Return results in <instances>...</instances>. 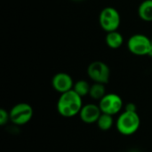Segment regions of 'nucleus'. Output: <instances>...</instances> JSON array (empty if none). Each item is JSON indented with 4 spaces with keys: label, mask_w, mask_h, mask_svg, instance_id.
I'll list each match as a JSON object with an SVG mask.
<instances>
[{
    "label": "nucleus",
    "mask_w": 152,
    "mask_h": 152,
    "mask_svg": "<svg viewBox=\"0 0 152 152\" xmlns=\"http://www.w3.org/2000/svg\"><path fill=\"white\" fill-rule=\"evenodd\" d=\"M82 97L79 96L73 89L61 94L57 102V111L64 118H73L79 115V112L83 107Z\"/></svg>",
    "instance_id": "nucleus-1"
},
{
    "label": "nucleus",
    "mask_w": 152,
    "mask_h": 152,
    "mask_svg": "<svg viewBox=\"0 0 152 152\" xmlns=\"http://www.w3.org/2000/svg\"><path fill=\"white\" fill-rule=\"evenodd\" d=\"M141 126V118L137 111L124 110L116 121V127L119 134L129 136L135 134Z\"/></svg>",
    "instance_id": "nucleus-2"
},
{
    "label": "nucleus",
    "mask_w": 152,
    "mask_h": 152,
    "mask_svg": "<svg viewBox=\"0 0 152 152\" xmlns=\"http://www.w3.org/2000/svg\"><path fill=\"white\" fill-rule=\"evenodd\" d=\"M121 22V17L117 9L107 6L102 10L99 15V23L101 28L107 33L118 29Z\"/></svg>",
    "instance_id": "nucleus-3"
},
{
    "label": "nucleus",
    "mask_w": 152,
    "mask_h": 152,
    "mask_svg": "<svg viewBox=\"0 0 152 152\" xmlns=\"http://www.w3.org/2000/svg\"><path fill=\"white\" fill-rule=\"evenodd\" d=\"M127 47L130 53L134 55H150L151 52V39L143 34H134L128 39Z\"/></svg>",
    "instance_id": "nucleus-4"
},
{
    "label": "nucleus",
    "mask_w": 152,
    "mask_h": 152,
    "mask_svg": "<svg viewBox=\"0 0 152 152\" xmlns=\"http://www.w3.org/2000/svg\"><path fill=\"white\" fill-rule=\"evenodd\" d=\"M33 113V109L28 103H17L9 111L10 121L14 126H24L31 120Z\"/></svg>",
    "instance_id": "nucleus-5"
},
{
    "label": "nucleus",
    "mask_w": 152,
    "mask_h": 152,
    "mask_svg": "<svg viewBox=\"0 0 152 152\" xmlns=\"http://www.w3.org/2000/svg\"><path fill=\"white\" fill-rule=\"evenodd\" d=\"M87 75L94 83L106 85L110 81V69L105 62L102 61H94L89 64L87 68Z\"/></svg>",
    "instance_id": "nucleus-6"
},
{
    "label": "nucleus",
    "mask_w": 152,
    "mask_h": 152,
    "mask_svg": "<svg viewBox=\"0 0 152 152\" xmlns=\"http://www.w3.org/2000/svg\"><path fill=\"white\" fill-rule=\"evenodd\" d=\"M98 105L102 113L115 116L121 111L123 108V100L118 94L110 93L106 94V95L100 100Z\"/></svg>",
    "instance_id": "nucleus-7"
},
{
    "label": "nucleus",
    "mask_w": 152,
    "mask_h": 152,
    "mask_svg": "<svg viewBox=\"0 0 152 152\" xmlns=\"http://www.w3.org/2000/svg\"><path fill=\"white\" fill-rule=\"evenodd\" d=\"M74 84L75 83L71 76L65 72H59L55 74L52 79L53 88L61 94L72 90Z\"/></svg>",
    "instance_id": "nucleus-8"
},
{
    "label": "nucleus",
    "mask_w": 152,
    "mask_h": 152,
    "mask_svg": "<svg viewBox=\"0 0 152 152\" xmlns=\"http://www.w3.org/2000/svg\"><path fill=\"white\" fill-rule=\"evenodd\" d=\"M102 113V112L99 105H96L94 103H88L82 107L79 112V117L84 123L94 124L98 121Z\"/></svg>",
    "instance_id": "nucleus-9"
},
{
    "label": "nucleus",
    "mask_w": 152,
    "mask_h": 152,
    "mask_svg": "<svg viewBox=\"0 0 152 152\" xmlns=\"http://www.w3.org/2000/svg\"><path fill=\"white\" fill-rule=\"evenodd\" d=\"M105 42L110 48L118 49L123 45L124 37H123V35L118 30L111 31V32L107 33L106 37H105Z\"/></svg>",
    "instance_id": "nucleus-10"
},
{
    "label": "nucleus",
    "mask_w": 152,
    "mask_h": 152,
    "mask_svg": "<svg viewBox=\"0 0 152 152\" xmlns=\"http://www.w3.org/2000/svg\"><path fill=\"white\" fill-rule=\"evenodd\" d=\"M139 17L147 22L152 21V0H144L138 8Z\"/></svg>",
    "instance_id": "nucleus-11"
},
{
    "label": "nucleus",
    "mask_w": 152,
    "mask_h": 152,
    "mask_svg": "<svg viewBox=\"0 0 152 152\" xmlns=\"http://www.w3.org/2000/svg\"><path fill=\"white\" fill-rule=\"evenodd\" d=\"M105 95H106L105 85L100 84V83H94L91 86L90 92H89V96L92 99L96 100V101H100Z\"/></svg>",
    "instance_id": "nucleus-12"
},
{
    "label": "nucleus",
    "mask_w": 152,
    "mask_h": 152,
    "mask_svg": "<svg viewBox=\"0 0 152 152\" xmlns=\"http://www.w3.org/2000/svg\"><path fill=\"white\" fill-rule=\"evenodd\" d=\"M97 126L102 131H109L114 125V118L113 116L102 113L101 117L99 118L98 121L96 122Z\"/></svg>",
    "instance_id": "nucleus-13"
},
{
    "label": "nucleus",
    "mask_w": 152,
    "mask_h": 152,
    "mask_svg": "<svg viewBox=\"0 0 152 152\" xmlns=\"http://www.w3.org/2000/svg\"><path fill=\"white\" fill-rule=\"evenodd\" d=\"M90 88H91V86L89 85V83L84 79L77 81L73 86V90L82 98L86 95H89Z\"/></svg>",
    "instance_id": "nucleus-14"
},
{
    "label": "nucleus",
    "mask_w": 152,
    "mask_h": 152,
    "mask_svg": "<svg viewBox=\"0 0 152 152\" xmlns=\"http://www.w3.org/2000/svg\"><path fill=\"white\" fill-rule=\"evenodd\" d=\"M10 121V114L9 111H6L4 109L0 110V125L4 126Z\"/></svg>",
    "instance_id": "nucleus-15"
},
{
    "label": "nucleus",
    "mask_w": 152,
    "mask_h": 152,
    "mask_svg": "<svg viewBox=\"0 0 152 152\" xmlns=\"http://www.w3.org/2000/svg\"><path fill=\"white\" fill-rule=\"evenodd\" d=\"M136 105L133 102H129L126 105L125 107V110H127V111H136Z\"/></svg>",
    "instance_id": "nucleus-16"
},
{
    "label": "nucleus",
    "mask_w": 152,
    "mask_h": 152,
    "mask_svg": "<svg viewBox=\"0 0 152 152\" xmlns=\"http://www.w3.org/2000/svg\"><path fill=\"white\" fill-rule=\"evenodd\" d=\"M150 56H152V38H151V52L150 53Z\"/></svg>",
    "instance_id": "nucleus-17"
},
{
    "label": "nucleus",
    "mask_w": 152,
    "mask_h": 152,
    "mask_svg": "<svg viewBox=\"0 0 152 152\" xmlns=\"http://www.w3.org/2000/svg\"><path fill=\"white\" fill-rule=\"evenodd\" d=\"M74 1H82V0H74Z\"/></svg>",
    "instance_id": "nucleus-18"
},
{
    "label": "nucleus",
    "mask_w": 152,
    "mask_h": 152,
    "mask_svg": "<svg viewBox=\"0 0 152 152\" xmlns=\"http://www.w3.org/2000/svg\"><path fill=\"white\" fill-rule=\"evenodd\" d=\"M119 152H125V151H119Z\"/></svg>",
    "instance_id": "nucleus-19"
}]
</instances>
